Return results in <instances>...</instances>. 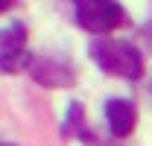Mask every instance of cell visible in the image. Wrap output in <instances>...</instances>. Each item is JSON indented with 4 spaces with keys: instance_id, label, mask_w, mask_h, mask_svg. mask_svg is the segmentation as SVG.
Returning <instances> with one entry per match:
<instances>
[{
    "instance_id": "cell-7",
    "label": "cell",
    "mask_w": 152,
    "mask_h": 146,
    "mask_svg": "<svg viewBox=\"0 0 152 146\" xmlns=\"http://www.w3.org/2000/svg\"><path fill=\"white\" fill-rule=\"evenodd\" d=\"M0 146H15V143H9V140H0Z\"/></svg>"
},
{
    "instance_id": "cell-3",
    "label": "cell",
    "mask_w": 152,
    "mask_h": 146,
    "mask_svg": "<svg viewBox=\"0 0 152 146\" xmlns=\"http://www.w3.org/2000/svg\"><path fill=\"white\" fill-rule=\"evenodd\" d=\"M29 61L26 53V29L20 23H9L6 29H0V70L15 73Z\"/></svg>"
},
{
    "instance_id": "cell-6",
    "label": "cell",
    "mask_w": 152,
    "mask_h": 146,
    "mask_svg": "<svg viewBox=\"0 0 152 146\" xmlns=\"http://www.w3.org/2000/svg\"><path fill=\"white\" fill-rule=\"evenodd\" d=\"M9 6H12V0H0V12H6Z\"/></svg>"
},
{
    "instance_id": "cell-5",
    "label": "cell",
    "mask_w": 152,
    "mask_h": 146,
    "mask_svg": "<svg viewBox=\"0 0 152 146\" xmlns=\"http://www.w3.org/2000/svg\"><path fill=\"white\" fill-rule=\"evenodd\" d=\"M79 126H82V105L73 102V105H70V114H67V123H64V131L70 134V131H76Z\"/></svg>"
},
{
    "instance_id": "cell-2",
    "label": "cell",
    "mask_w": 152,
    "mask_h": 146,
    "mask_svg": "<svg viewBox=\"0 0 152 146\" xmlns=\"http://www.w3.org/2000/svg\"><path fill=\"white\" fill-rule=\"evenodd\" d=\"M76 20L88 32H111L117 26H123L126 12L120 3H111V0H79L76 3Z\"/></svg>"
},
{
    "instance_id": "cell-4",
    "label": "cell",
    "mask_w": 152,
    "mask_h": 146,
    "mask_svg": "<svg viewBox=\"0 0 152 146\" xmlns=\"http://www.w3.org/2000/svg\"><path fill=\"white\" fill-rule=\"evenodd\" d=\"M105 123L114 137H126V134H132L134 123H137V111L129 99H108L105 102Z\"/></svg>"
},
{
    "instance_id": "cell-1",
    "label": "cell",
    "mask_w": 152,
    "mask_h": 146,
    "mask_svg": "<svg viewBox=\"0 0 152 146\" xmlns=\"http://www.w3.org/2000/svg\"><path fill=\"white\" fill-rule=\"evenodd\" d=\"M91 58L111 76H123V79H140L143 76V55L129 41L99 38L91 44Z\"/></svg>"
}]
</instances>
